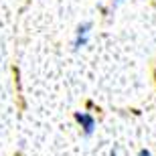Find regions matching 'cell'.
<instances>
[{
  "instance_id": "6da1fadb",
  "label": "cell",
  "mask_w": 156,
  "mask_h": 156,
  "mask_svg": "<svg viewBox=\"0 0 156 156\" xmlns=\"http://www.w3.org/2000/svg\"><path fill=\"white\" fill-rule=\"evenodd\" d=\"M89 30H91V23L87 20V23H81L75 30V41H73V49H81V47L87 45V41H89Z\"/></svg>"
},
{
  "instance_id": "7a4b0ae2",
  "label": "cell",
  "mask_w": 156,
  "mask_h": 156,
  "mask_svg": "<svg viewBox=\"0 0 156 156\" xmlns=\"http://www.w3.org/2000/svg\"><path fill=\"white\" fill-rule=\"evenodd\" d=\"M75 120L83 128V136H91L95 130V118L91 114H85V112H75Z\"/></svg>"
},
{
  "instance_id": "3957f363",
  "label": "cell",
  "mask_w": 156,
  "mask_h": 156,
  "mask_svg": "<svg viewBox=\"0 0 156 156\" xmlns=\"http://www.w3.org/2000/svg\"><path fill=\"white\" fill-rule=\"evenodd\" d=\"M138 156H152V154H150V150H146V148H142V150L138 152Z\"/></svg>"
},
{
  "instance_id": "277c9868",
  "label": "cell",
  "mask_w": 156,
  "mask_h": 156,
  "mask_svg": "<svg viewBox=\"0 0 156 156\" xmlns=\"http://www.w3.org/2000/svg\"><path fill=\"white\" fill-rule=\"evenodd\" d=\"M110 156H118V150H116V148H112V152H110Z\"/></svg>"
},
{
  "instance_id": "5b68a950",
  "label": "cell",
  "mask_w": 156,
  "mask_h": 156,
  "mask_svg": "<svg viewBox=\"0 0 156 156\" xmlns=\"http://www.w3.org/2000/svg\"><path fill=\"white\" fill-rule=\"evenodd\" d=\"M114 2H122V0H114Z\"/></svg>"
}]
</instances>
